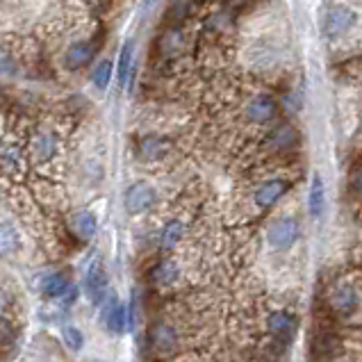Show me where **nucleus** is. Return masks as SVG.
<instances>
[{"mask_svg": "<svg viewBox=\"0 0 362 362\" xmlns=\"http://www.w3.org/2000/svg\"><path fill=\"white\" fill-rule=\"evenodd\" d=\"M360 23V14L356 7L344 5V3H335L330 5L324 14V34L326 39H344L356 30V25Z\"/></svg>", "mask_w": 362, "mask_h": 362, "instance_id": "obj_1", "label": "nucleus"}, {"mask_svg": "<svg viewBox=\"0 0 362 362\" xmlns=\"http://www.w3.org/2000/svg\"><path fill=\"white\" fill-rule=\"evenodd\" d=\"M60 148V139L55 130H48V128H41V130L34 132V137L30 139V158L34 165L44 167L48 162H53V158L58 155Z\"/></svg>", "mask_w": 362, "mask_h": 362, "instance_id": "obj_2", "label": "nucleus"}, {"mask_svg": "<svg viewBox=\"0 0 362 362\" xmlns=\"http://www.w3.org/2000/svg\"><path fill=\"white\" fill-rule=\"evenodd\" d=\"M296 237H299V224H296V219H280L267 232L269 244L276 251H287L296 241Z\"/></svg>", "mask_w": 362, "mask_h": 362, "instance_id": "obj_3", "label": "nucleus"}, {"mask_svg": "<svg viewBox=\"0 0 362 362\" xmlns=\"http://www.w3.org/2000/svg\"><path fill=\"white\" fill-rule=\"evenodd\" d=\"M158 201V194L148 182H134L130 189L125 191V210L130 215H141L151 205Z\"/></svg>", "mask_w": 362, "mask_h": 362, "instance_id": "obj_4", "label": "nucleus"}, {"mask_svg": "<svg viewBox=\"0 0 362 362\" xmlns=\"http://www.w3.org/2000/svg\"><path fill=\"white\" fill-rule=\"evenodd\" d=\"M330 308L335 310L337 315L349 317L360 308V296L351 285L339 282V285L333 287V292H330Z\"/></svg>", "mask_w": 362, "mask_h": 362, "instance_id": "obj_5", "label": "nucleus"}, {"mask_svg": "<svg viewBox=\"0 0 362 362\" xmlns=\"http://www.w3.org/2000/svg\"><path fill=\"white\" fill-rule=\"evenodd\" d=\"M276 112H278V105H276L274 98L267 94H260V96H255L248 101L244 114L251 123L262 125V123H269V121L276 117Z\"/></svg>", "mask_w": 362, "mask_h": 362, "instance_id": "obj_6", "label": "nucleus"}, {"mask_svg": "<svg viewBox=\"0 0 362 362\" xmlns=\"http://www.w3.org/2000/svg\"><path fill=\"white\" fill-rule=\"evenodd\" d=\"M69 230L80 239V241H89L94 239L96 230H98V221L96 215L89 210H75L73 215L69 217Z\"/></svg>", "mask_w": 362, "mask_h": 362, "instance_id": "obj_7", "label": "nucleus"}, {"mask_svg": "<svg viewBox=\"0 0 362 362\" xmlns=\"http://www.w3.org/2000/svg\"><path fill=\"white\" fill-rule=\"evenodd\" d=\"M148 344H151V349L155 353H169L178 344V333H176L173 326H169L165 322L155 324L151 333H148Z\"/></svg>", "mask_w": 362, "mask_h": 362, "instance_id": "obj_8", "label": "nucleus"}, {"mask_svg": "<svg viewBox=\"0 0 362 362\" xmlns=\"http://www.w3.org/2000/svg\"><path fill=\"white\" fill-rule=\"evenodd\" d=\"M84 287H87V294L94 305H98L105 299V294H108V274H105L101 262H94L89 267L87 278H84Z\"/></svg>", "mask_w": 362, "mask_h": 362, "instance_id": "obj_9", "label": "nucleus"}, {"mask_svg": "<svg viewBox=\"0 0 362 362\" xmlns=\"http://www.w3.org/2000/svg\"><path fill=\"white\" fill-rule=\"evenodd\" d=\"M103 322H105V326H108L110 333L121 335L128 326V308L125 305H121L114 296H110V303L105 305V312H103Z\"/></svg>", "mask_w": 362, "mask_h": 362, "instance_id": "obj_10", "label": "nucleus"}, {"mask_svg": "<svg viewBox=\"0 0 362 362\" xmlns=\"http://www.w3.org/2000/svg\"><path fill=\"white\" fill-rule=\"evenodd\" d=\"M287 189H289L287 180H269L255 191V203H258L260 208H272V205H276L287 194Z\"/></svg>", "mask_w": 362, "mask_h": 362, "instance_id": "obj_11", "label": "nucleus"}, {"mask_svg": "<svg viewBox=\"0 0 362 362\" xmlns=\"http://www.w3.org/2000/svg\"><path fill=\"white\" fill-rule=\"evenodd\" d=\"M169 153V141L165 137H158V134H148V137L141 139L139 144V155L141 160L146 162H158Z\"/></svg>", "mask_w": 362, "mask_h": 362, "instance_id": "obj_12", "label": "nucleus"}, {"mask_svg": "<svg viewBox=\"0 0 362 362\" xmlns=\"http://www.w3.org/2000/svg\"><path fill=\"white\" fill-rule=\"evenodd\" d=\"M21 251V237L16 228L7 221H0V260H10Z\"/></svg>", "mask_w": 362, "mask_h": 362, "instance_id": "obj_13", "label": "nucleus"}, {"mask_svg": "<svg viewBox=\"0 0 362 362\" xmlns=\"http://www.w3.org/2000/svg\"><path fill=\"white\" fill-rule=\"evenodd\" d=\"M91 58H94V46H91L89 41H77V44L69 48L64 64H67L69 71H77V69H82L84 64H89Z\"/></svg>", "mask_w": 362, "mask_h": 362, "instance_id": "obj_14", "label": "nucleus"}, {"mask_svg": "<svg viewBox=\"0 0 362 362\" xmlns=\"http://www.w3.org/2000/svg\"><path fill=\"white\" fill-rule=\"evenodd\" d=\"M23 165V148L19 146V141L7 139L0 144V167L5 171H16Z\"/></svg>", "mask_w": 362, "mask_h": 362, "instance_id": "obj_15", "label": "nucleus"}, {"mask_svg": "<svg viewBox=\"0 0 362 362\" xmlns=\"http://www.w3.org/2000/svg\"><path fill=\"white\" fill-rule=\"evenodd\" d=\"M71 287L67 272H55L48 274L44 280H41V294L48 296V299H62L64 292Z\"/></svg>", "mask_w": 362, "mask_h": 362, "instance_id": "obj_16", "label": "nucleus"}, {"mask_svg": "<svg viewBox=\"0 0 362 362\" xmlns=\"http://www.w3.org/2000/svg\"><path fill=\"white\" fill-rule=\"evenodd\" d=\"M267 328L269 333H274V335H289V333L296 328V317L292 312L276 310L267 319Z\"/></svg>", "mask_w": 362, "mask_h": 362, "instance_id": "obj_17", "label": "nucleus"}, {"mask_svg": "<svg viewBox=\"0 0 362 362\" xmlns=\"http://www.w3.org/2000/svg\"><path fill=\"white\" fill-rule=\"evenodd\" d=\"M326 208V187H324V180L322 176L315 173L310 184V194H308V210L312 217H322V212Z\"/></svg>", "mask_w": 362, "mask_h": 362, "instance_id": "obj_18", "label": "nucleus"}, {"mask_svg": "<svg viewBox=\"0 0 362 362\" xmlns=\"http://www.w3.org/2000/svg\"><path fill=\"white\" fill-rule=\"evenodd\" d=\"M182 237H184V224L180 219H173V221L165 224V228L160 232V248L169 251V248L178 246Z\"/></svg>", "mask_w": 362, "mask_h": 362, "instance_id": "obj_19", "label": "nucleus"}, {"mask_svg": "<svg viewBox=\"0 0 362 362\" xmlns=\"http://www.w3.org/2000/svg\"><path fill=\"white\" fill-rule=\"evenodd\" d=\"M176 278H178V267L173 260H160L151 272V280L155 285H171Z\"/></svg>", "mask_w": 362, "mask_h": 362, "instance_id": "obj_20", "label": "nucleus"}, {"mask_svg": "<svg viewBox=\"0 0 362 362\" xmlns=\"http://www.w3.org/2000/svg\"><path fill=\"white\" fill-rule=\"evenodd\" d=\"M296 141V132L294 128L289 125H280L269 134V146L272 148H289Z\"/></svg>", "mask_w": 362, "mask_h": 362, "instance_id": "obj_21", "label": "nucleus"}, {"mask_svg": "<svg viewBox=\"0 0 362 362\" xmlns=\"http://www.w3.org/2000/svg\"><path fill=\"white\" fill-rule=\"evenodd\" d=\"M130 73H132V44H125L123 51H121V60H119V82H121V87H125L128 84Z\"/></svg>", "mask_w": 362, "mask_h": 362, "instance_id": "obj_22", "label": "nucleus"}, {"mask_svg": "<svg viewBox=\"0 0 362 362\" xmlns=\"http://www.w3.org/2000/svg\"><path fill=\"white\" fill-rule=\"evenodd\" d=\"M91 80L98 89H108V84L112 80V62L110 60H103L98 67L94 69V73H91Z\"/></svg>", "mask_w": 362, "mask_h": 362, "instance_id": "obj_23", "label": "nucleus"}, {"mask_svg": "<svg viewBox=\"0 0 362 362\" xmlns=\"http://www.w3.org/2000/svg\"><path fill=\"white\" fill-rule=\"evenodd\" d=\"M62 337H64V344L69 346L71 351H80L82 349V344H84V337H82V333L80 328H75V326H64V330H62Z\"/></svg>", "mask_w": 362, "mask_h": 362, "instance_id": "obj_24", "label": "nucleus"}, {"mask_svg": "<svg viewBox=\"0 0 362 362\" xmlns=\"http://www.w3.org/2000/svg\"><path fill=\"white\" fill-rule=\"evenodd\" d=\"M77 294H80V289H77V285H71L67 292H64V296H62V305L64 308H69V305H73L75 301H77Z\"/></svg>", "mask_w": 362, "mask_h": 362, "instance_id": "obj_25", "label": "nucleus"}, {"mask_svg": "<svg viewBox=\"0 0 362 362\" xmlns=\"http://www.w3.org/2000/svg\"><path fill=\"white\" fill-rule=\"evenodd\" d=\"M10 305H12V299H10V294H7V289L0 285V315L3 312L10 310Z\"/></svg>", "mask_w": 362, "mask_h": 362, "instance_id": "obj_26", "label": "nucleus"}, {"mask_svg": "<svg viewBox=\"0 0 362 362\" xmlns=\"http://www.w3.org/2000/svg\"><path fill=\"white\" fill-rule=\"evenodd\" d=\"M353 187H356V191H360V194H362V169H358V171L356 173H353Z\"/></svg>", "mask_w": 362, "mask_h": 362, "instance_id": "obj_27", "label": "nucleus"}, {"mask_svg": "<svg viewBox=\"0 0 362 362\" xmlns=\"http://www.w3.org/2000/svg\"><path fill=\"white\" fill-rule=\"evenodd\" d=\"M230 3H241V0H230Z\"/></svg>", "mask_w": 362, "mask_h": 362, "instance_id": "obj_28", "label": "nucleus"}, {"mask_svg": "<svg viewBox=\"0 0 362 362\" xmlns=\"http://www.w3.org/2000/svg\"><path fill=\"white\" fill-rule=\"evenodd\" d=\"M146 3H148V5H151V3H155V0H146Z\"/></svg>", "mask_w": 362, "mask_h": 362, "instance_id": "obj_29", "label": "nucleus"}]
</instances>
